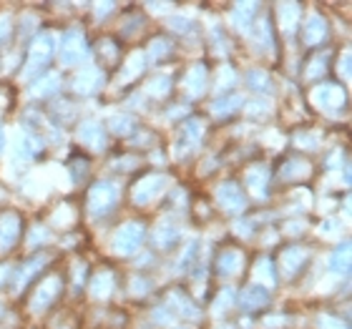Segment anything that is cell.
I'll list each match as a JSON object with an SVG mask.
<instances>
[{"instance_id": "2", "label": "cell", "mask_w": 352, "mask_h": 329, "mask_svg": "<svg viewBox=\"0 0 352 329\" xmlns=\"http://www.w3.org/2000/svg\"><path fill=\"white\" fill-rule=\"evenodd\" d=\"M56 53H58V33H51V30H45V33H38V36H33V43H30L28 58H25L23 81H33V76L43 73Z\"/></svg>"}, {"instance_id": "19", "label": "cell", "mask_w": 352, "mask_h": 329, "mask_svg": "<svg viewBox=\"0 0 352 329\" xmlns=\"http://www.w3.org/2000/svg\"><path fill=\"white\" fill-rule=\"evenodd\" d=\"M242 106H244V95L232 93V95H224V98H217V101L212 103V111L217 118H229V116H234Z\"/></svg>"}, {"instance_id": "12", "label": "cell", "mask_w": 352, "mask_h": 329, "mask_svg": "<svg viewBox=\"0 0 352 329\" xmlns=\"http://www.w3.org/2000/svg\"><path fill=\"white\" fill-rule=\"evenodd\" d=\"M312 171H315V166L305 156H287L282 166H279L277 176L282 181H307Z\"/></svg>"}, {"instance_id": "22", "label": "cell", "mask_w": 352, "mask_h": 329, "mask_svg": "<svg viewBox=\"0 0 352 329\" xmlns=\"http://www.w3.org/2000/svg\"><path fill=\"white\" fill-rule=\"evenodd\" d=\"M171 53H174V41L166 36H159L151 41V45H148V56H156L154 60H166L171 58Z\"/></svg>"}, {"instance_id": "5", "label": "cell", "mask_w": 352, "mask_h": 329, "mask_svg": "<svg viewBox=\"0 0 352 329\" xmlns=\"http://www.w3.org/2000/svg\"><path fill=\"white\" fill-rule=\"evenodd\" d=\"M63 292V277L60 274H48V277L38 279L33 292H30V309L33 312H45L58 302Z\"/></svg>"}, {"instance_id": "20", "label": "cell", "mask_w": 352, "mask_h": 329, "mask_svg": "<svg viewBox=\"0 0 352 329\" xmlns=\"http://www.w3.org/2000/svg\"><path fill=\"white\" fill-rule=\"evenodd\" d=\"M327 68H330V56H327V53H315V56L307 60L305 78H307V81L320 83L324 78V73H327Z\"/></svg>"}, {"instance_id": "23", "label": "cell", "mask_w": 352, "mask_h": 329, "mask_svg": "<svg viewBox=\"0 0 352 329\" xmlns=\"http://www.w3.org/2000/svg\"><path fill=\"white\" fill-rule=\"evenodd\" d=\"M171 86H174V83L169 81V76H154V81L148 83V91L159 95L156 101H162V95H169Z\"/></svg>"}, {"instance_id": "21", "label": "cell", "mask_w": 352, "mask_h": 329, "mask_svg": "<svg viewBox=\"0 0 352 329\" xmlns=\"http://www.w3.org/2000/svg\"><path fill=\"white\" fill-rule=\"evenodd\" d=\"M58 78L60 76L56 73H48V76H41V78H33L36 86H33V95H36L38 101H48V98H56V88H58Z\"/></svg>"}, {"instance_id": "14", "label": "cell", "mask_w": 352, "mask_h": 329, "mask_svg": "<svg viewBox=\"0 0 352 329\" xmlns=\"http://www.w3.org/2000/svg\"><path fill=\"white\" fill-rule=\"evenodd\" d=\"M214 201H217V206H219L221 212H227V214L242 212L244 206H247V196H244L242 191H239V186H236L234 181L221 183Z\"/></svg>"}, {"instance_id": "7", "label": "cell", "mask_w": 352, "mask_h": 329, "mask_svg": "<svg viewBox=\"0 0 352 329\" xmlns=\"http://www.w3.org/2000/svg\"><path fill=\"white\" fill-rule=\"evenodd\" d=\"M23 236V216L15 209L0 212V256L10 254Z\"/></svg>"}, {"instance_id": "8", "label": "cell", "mask_w": 352, "mask_h": 329, "mask_svg": "<svg viewBox=\"0 0 352 329\" xmlns=\"http://www.w3.org/2000/svg\"><path fill=\"white\" fill-rule=\"evenodd\" d=\"M312 103L317 111L322 113H338L345 106V91L340 88V83H324L320 81L312 88Z\"/></svg>"}, {"instance_id": "16", "label": "cell", "mask_w": 352, "mask_h": 329, "mask_svg": "<svg viewBox=\"0 0 352 329\" xmlns=\"http://www.w3.org/2000/svg\"><path fill=\"white\" fill-rule=\"evenodd\" d=\"M270 292L264 289V286H257V284H252L250 289H244L242 297H236V307H242V309H250V312H254V309H264V307H270Z\"/></svg>"}, {"instance_id": "15", "label": "cell", "mask_w": 352, "mask_h": 329, "mask_svg": "<svg viewBox=\"0 0 352 329\" xmlns=\"http://www.w3.org/2000/svg\"><path fill=\"white\" fill-rule=\"evenodd\" d=\"M302 38L309 48H317V45H324L327 38H330V23L324 15H309L305 21V30H302Z\"/></svg>"}, {"instance_id": "11", "label": "cell", "mask_w": 352, "mask_h": 329, "mask_svg": "<svg viewBox=\"0 0 352 329\" xmlns=\"http://www.w3.org/2000/svg\"><path fill=\"white\" fill-rule=\"evenodd\" d=\"M101 68L96 66H83L78 73L74 76V83H71V88H74L76 95H81V98H91V95L98 93V88L103 86V78H101Z\"/></svg>"}, {"instance_id": "3", "label": "cell", "mask_w": 352, "mask_h": 329, "mask_svg": "<svg viewBox=\"0 0 352 329\" xmlns=\"http://www.w3.org/2000/svg\"><path fill=\"white\" fill-rule=\"evenodd\" d=\"M146 239V227L141 221H126L121 227L113 231V242H111V249L113 254L118 256H133L141 249Z\"/></svg>"}, {"instance_id": "13", "label": "cell", "mask_w": 352, "mask_h": 329, "mask_svg": "<svg viewBox=\"0 0 352 329\" xmlns=\"http://www.w3.org/2000/svg\"><path fill=\"white\" fill-rule=\"evenodd\" d=\"M242 259H244V251L239 247H221V251L217 254V259H214V271H217L221 279L236 277Z\"/></svg>"}, {"instance_id": "6", "label": "cell", "mask_w": 352, "mask_h": 329, "mask_svg": "<svg viewBox=\"0 0 352 329\" xmlns=\"http://www.w3.org/2000/svg\"><path fill=\"white\" fill-rule=\"evenodd\" d=\"M86 56L88 43L81 30L71 28L68 33H63V38H58V58L63 60V66H78L86 60Z\"/></svg>"}, {"instance_id": "10", "label": "cell", "mask_w": 352, "mask_h": 329, "mask_svg": "<svg viewBox=\"0 0 352 329\" xmlns=\"http://www.w3.org/2000/svg\"><path fill=\"white\" fill-rule=\"evenodd\" d=\"M199 136H204V126L194 116V118H189L186 124H182V128H179V139L174 141V151H179V156L194 154L199 146V141H201Z\"/></svg>"}, {"instance_id": "18", "label": "cell", "mask_w": 352, "mask_h": 329, "mask_svg": "<svg viewBox=\"0 0 352 329\" xmlns=\"http://www.w3.org/2000/svg\"><path fill=\"white\" fill-rule=\"evenodd\" d=\"M96 58L101 60V63H109V66H113V63H121V58H118L116 38H111V36L98 38V41H96Z\"/></svg>"}, {"instance_id": "4", "label": "cell", "mask_w": 352, "mask_h": 329, "mask_svg": "<svg viewBox=\"0 0 352 329\" xmlns=\"http://www.w3.org/2000/svg\"><path fill=\"white\" fill-rule=\"evenodd\" d=\"M171 183V176L169 174H146V176H139L136 181H133V189H131V201L139 206H148L154 201L156 196H162L164 191L169 189Z\"/></svg>"}, {"instance_id": "17", "label": "cell", "mask_w": 352, "mask_h": 329, "mask_svg": "<svg viewBox=\"0 0 352 329\" xmlns=\"http://www.w3.org/2000/svg\"><path fill=\"white\" fill-rule=\"evenodd\" d=\"M159 239V247L169 249L179 242V227H176V219H162L154 229V242Z\"/></svg>"}, {"instance_id": "1", "label": "cell", "mask_w": 352, "mask_h": 329, "mask_svg": "<svg viewBox=\"0 0 352 329\" xmlns=\"http://www.w3.org/2000/svg\"><path fill=\"white\" fill-rule=\"evenodd\" d=\"M118 204H121V191H118V183L113 179H101V181L91 183L86 196V212L91 221L109 219L118 209Z\"/></svg>"}, {"instance_id": "9", "label": "cell", "mask_w": 352, "mask_h": 329, "mask_svg": "<svg viewBox=\"0 0 352 329\" xmlns=\"http://www.w3.org/2000/svg\"><path fill=\"white\" fill-rule=\"evenodd\" d=\"M116 271L109 269V266H101L88 277V292H91L94 302H109L116 292Z\"/></svg>"}]
</instances>
